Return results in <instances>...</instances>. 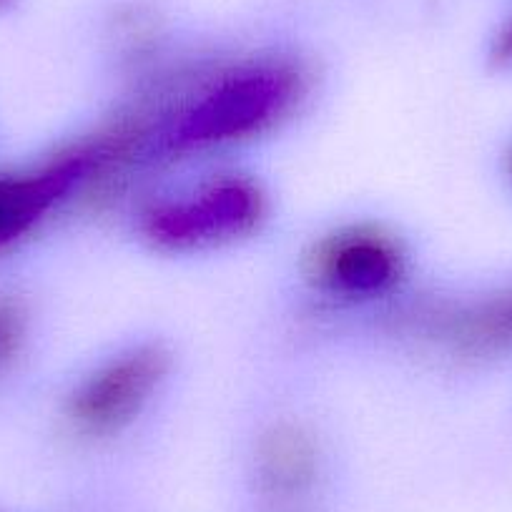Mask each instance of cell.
I'll return each instance as SVG.
<instances>
[{
	"label": "cell",
	"instance_id": "obj_9",
	"mask_svg": "<svg viewBox=\"0 0 512 512\" xmlns=\"http://www.w3.org/2000/svg\"><path fill=\"white\" fill-rule=\"evenodd\" d=\"M495 56L500 58V61H512V21L502 28L500 38H497Z\"/></svg>",
	"mask_w": 512,
	"mask_h": 512
},
{
	"label": "cell",
	"instance_id": "obj_4",
	"mask_svg": "<svg viewBox=\"0 0 512 512\" xmlns=\"http://www.w3.org/2000/svg\"><path fill=\"white\" fill-rule=\"evenodd\" d=\"M169 372V357L156 344L118 354L83 379L68 400V420L78 432L103 437L141 415Z\"/></svg>",
	"mask_w": 512,
	"mask_h": 512
},
{
	"label": "cell",
	"instance_id": "obj_6",
	"mask_svg": "<svg viewBox=\"0 0 512 512\" xmlns=\"http://www.w3.org/2000/svg\"><path fill=\"white\" fill-rule=\"evenodd\" d=\"M317 455L309 437L294 427L274 430L262 445V480L272 495L294 500L312 487Z\"/></svg>",
	"mask_w": 512,
	"mask_h": 512
},
{
	"label": "cell",
	"instance_id": "obj_5",
	"mask_svg": "<svg viewBox=\"0 0 512 512\" xmlns=\"http://www.w3.org/2000/svg\"><path fill=\"white\" fill-rule=\"evenodd\" d=\"M400 244L372 226H352L319 241L312 277L324 292L342 299H374L390 292L402 277Z\"/></svg>",
	"mask_w": 512,
	"mask_h": 512
},
{
	"label": "cell",
	"instance_id": "obj_3",
	"mask_svg": "<svg viewBox=\"0 0 512 512\" xmlns=\"http://www.w3.org/2000/svg\"><path fill=\"white\" fill-rule=\"evenodd\" d=\"M264 216V196L246 176H219L194 194L166 199L144 214V234L169 251H191L251 234Z\"/></svg>",
	"mask_w": 512,
	"mask_h": 512
},
{
	"label": "cell",
	"instance_id": "obj_2",
	"mask_svg": "<svg viewBox=\"0 0 512 512\" xmlns=\"http://www.w3.org/2000/svg\"><path fill=\"white\" fill-rule=\"evenodd\" d=\"M128 146L121 134L108 131L98 139L81 141L58 151L33 169L0 174V254L16 249L58 206L91 181L121 174Z\"/></svg>",
	"mask_w": 512,
	"mask_h": 512
},
{
	"label": "cell",
	"instance_id": "obj_7",
	"mask_svg": "<svg viewBox=\"0 0 512 512\" xmlns=\"http://www.w3.org/2000/svg\"><path fill=\"white\" fill-rule=\"evenodd\" d=\"M512 334V302L487 304L465 314L452 327V339L465 349H485Z\"/></svg>",
	"mask_w": 512,
	"mask_h": 512
},
{
	"label": "cell",
	"instance_id": "obj_1",
	"mask_svg": "<svg viewBox=\"0 0 512 512\" xmlns=\"http://www.w3.org/2000/svg\"><path fill=\"white\" fill-rule=\"evenodd\" d=\"M309 76L292 58H256L221 71L156 126L146 159H181L254 139L307 96Z\"/></svg>",
	"mask_w": 512,
	"mask_h": 512
},
{
	"label": "cell",
	"instance_id": "obj_10",
	"mask_svg": "<svg viewBox=\"0 0 512 512\" xmlns=\"http://www.w3.org/2000/svg\"><path fill=\"white\" fill-rule=\"evenodd\" d=\"M13 3H16V0H0V13L8 11V8H11Z\"/></svg>",
	"mask_w": 512,
	"mask_h": 512
},
{
	"label": "cell",
	"instance_id": "obj_8",
	"mask_svg": "<svg viewBox=\"0 0 512 512\" xmlns=\"http://www.w3.org/2000/svg\"><path fill=\"white\" fill-rule=\"evenodd\" d=\"M26 344V309L11 294H0V377L16 364Z\"/></svg>",
	"mask_w": 512,
	"mask_h": 512
}]
</instances>
